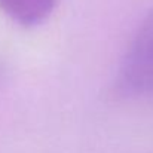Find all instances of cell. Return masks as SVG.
<instances>
[{
    "label": "cell",
    "mask_w": 153,
    "mask_h": 153,
    "mask_svg": "<svg viewBox=\"0 0 153 153\" xmlns=\"http://www.w3.org/2000/svg\"><path fill=\"white\" fill-rule=\"evenodd\" d=\"M116 89L125 97L153 91V9L140 24L120 62Z\"/></svg>",
    "instance_id": "6da1fadb"
},
{
    "label": "cell",
    "mask_w": 153,
    "mask_h": 153,
    "mask_svg": "<svg viewBox=\"0 0 153 153\" xmlns=\"http://www.w3.org/2000/svg\"><path fill=\"white\" fill-rule=\"evenodd\" d=\"M0 7L18 24L33 27L51 15L55 0H0Z\"/></svg>",
    "instance_id": "7a4b0ae2"
}]
</instances>
